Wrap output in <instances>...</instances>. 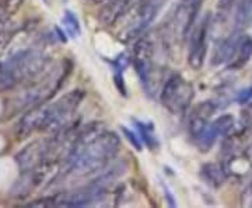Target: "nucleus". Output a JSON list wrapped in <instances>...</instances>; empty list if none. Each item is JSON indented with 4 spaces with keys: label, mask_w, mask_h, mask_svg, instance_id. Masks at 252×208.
Masks as SVG:
<instances>
[{
    "label": "nucleus",
    "mask_w": 252,
    "mask_h": 208,
    "mask_svg": "<svg viewBox=\"0 0 252 208\" xmlns=\"http://www.w3.org/2000/svg\"><path fill=\"white\" fill-rule=\"evenodd\" d=\"M121 148L119 136L101 127L90 124L77 132L67 156L64 158V176L80 179L98 174L109 166Z\"/></svg>",
    "instance_id": "nucleus-1"
},
{
    "label": "nucleus",
    "mask_w": 252,
    "mask_h": 208,
    "mask_svg": "<svg viewBox=\"0 0 252 208\" xmlns=\"http://www.w3.org/2000/svg\"><path fill=\"white\" fill-rule=\"evenodd\" d=\"M83 99L84 91L73 90L54 101L52 104L42 103L39 106H35L20 120L17 134L20 136H28L35 131L61 128L76 113Z\"/></svg>",
    "instance_id": "nucleus-2"
},
{
    "label": "nucleus",
    "mask_w": 252,
    "mask_h": 208,
    "mask_svg": "<svg viewBox=\"0 0 252 208\" xmlns=\"http://www.w3.org/2000/svg\"><path fill=\"white\" fill-rule=\"evenodd\" d=\"M48 66V58L35 49H23L0 64V87L10 90L27 81H34Z\"/></svg>",
    "instance_id": "nucleus-3"
},
{
    "label": "nucleus",
    "mask_w": 252,
    "mask_h": 208,
    "mask_svg": "<svg viewBox=\"0 0 252 208\" xmlns=\"http://www.w3.org/2000/svg\"><path fill=\"white\" fill-rule=\"evenodd\" d=\"M203 0H180L162 27V40L170 45H180L195 27Z\"/></svg>",
    "instance_id": "nucleus-4"
},
{
    "label": "nucleus",
    "mask_w": 252,
    "mask_h": 208,
    "mask_svg": "<svg viewBox=\"0 0 252 208\" xmlns=\"http://www.w3.org/2000/svg\"><path fill=\"white\" fill-rule=\"evenodd\" d=\"M195 96V90L188 81L181 75L170 76L161 90V103L171 114H182L190 106Z\"/></svg>",
    "instance_id": "nucleus-5"
},
{
    "label": "nucleus",
    "mask_w": 252,
    "mask_h": 208,
    "mask_svg": "<svg viewBox=\"0 0 252 208\" xmlns=\"http://www.w3.org/2000/svg\"><path fill=\"white\" fill-rule=\"evenodd\" d=\"M154 44L149 37H139V41L133 46V66L139 79L144 86V90L150 93V87H154L156 66L153 64ZM156 90V87H154Z\"/></svg>",
    "instance_id": "nucleus-6"
},
{
    "label": "nucleus",
    "mask_w": 252,
    "mask_h": 208,
    "mask_svg": "<svg viewBox=\"0 0 252 208\" xmlns=\"http://www.w3.org/2000/svg\"><path fill=\"white\" fill-rule=\"evenodd\" d=\"M212 27V17L210 14L203 16L200 21L195 24L189 37V54L188 64L192 69H200L206 59L207 54V41Z\"/></svg>",
    "instance_id": "nucleus-7"
},
{
    "label": "nucleus",
    "mask_w": 252,
    "mask_h": 208,
    "mask_svg": "<svg viewBox=\"0 0 252 208\" xmlns=\"http://www.w3.org/2000/svg\"><path fill=\"white\" fill-rule=\"evenodd\" d=\"M162 3L164 0H140L137 3L135 17L132 18V23L126 31L127 40L139 38L150 27V24L153 23V20L161 9Z\"/></svg>",
    "instance_id": "nucleus-8"
},
{
    "label": "nucleus",
    "mask_w": 252,
    "mask_h": 208,
    "mask_svg": "<svg viewBox=\"0 0 252 208\" xmlns=\"http://www.w3.org/2000/svg\"><path fill=\"white\" fill-rule=\"evenodd\" d=\"M216 113V104L212 101H203L190 111L188 118V131L195 139L206 128L210 117Z\"/></svg>",
    "instance_id": "nucleus-9"
},
{
    "label": "nucleus",
    "mask_w": 252,
    "mask_h": 208,
    "mask_svg": "<svg viewBox=\"0 0 252 208\" xmlns=\"http://www.w3.org/2000/svg\"><path fill=\"white\" fill-rule=\"evenodd\" d=\"M240 33L237 31H231L230 36L224 37L219 41V44L215 48V52L212 56V61L213 65H221L224 62H230L233 58H234L235 51H237V46L240 42Z\"/></svg>",
    "instance_id": "nucleus-10"
},
{
    "label": "nucleus",
    "mask_w": 252,
    "mask_h": 208,
    "mask_svg": "<svg viewBox=\"0 0 252 208\" xmlns=\"http://www.w3.org/2000/svg\"><path fill=\"white\" fill-rule=\"evenodd\" d=\"M132 4H133V0H109L108 3L104 4V7L99 13V21L104 26L111 27L122 16H125L132 7Z\"/></svg>",
    "instance_id": "nucleus-11"
},
{
    "label": "nucleus",
    "mask_w": 252,
    "mask_h": 208,
    "mask_svg": "<svg viewBox=\"0 0 252 208\" xmlns=\"http://www.w3.org/2000/svg\"><path fill=\"white\" fill-rule=\"evenodd\" d=\"M200 174L205 180L212 184L213 187H220L224 184V181L227 180V172H225L223 163L219 165V163H206L202 166V170Z\"/></svg>",
    "instance_id": "nucleus-12"
},
{
    "label": "nucleus",
    "mask_w": 252,
    "mask_h": 208,
    "mask_svg": "<svg viewBox=\"0 0 252 208\" xmlns=\"http://www.w3.org/2000/svg\"><path fill=\"white\" fill-rule=\"evenodd\" d=\"M252 56V38L251 37L245 36L240 38V42L237 46L234 58L231 59V68L233 69H238L250 61Z\"/></svg>",
    "instance_id": "nucleus-13"
},
{
    "label": "nucleus",
    "mask_w": 252,
    "mask_h": 208,
    "mask_svg": "<svg viewBox=\"0 0 252 208\" xmlns=\"http://www.w3.org/2000/svg\"><path fill=\"white\" fill-rule=\"evenodd\" d=\"M252 18V0H243L235 11L234 16V31L240 33L243 28L248 26Z\"/></svg>",
    "instance_id": "nucleus-14"
},
{
    "label": "nucleus",
    "mask_w": 252,
    "mask_h": 208,
    "mask_svg": "<svg viewBox=\"0 0 252 208\" xmlns=\"http://www.w3.org/2000/svg\"><path fill=\"white\" fill-rule=\"evenodd\" d=\"M62 23H63V26H64L66 33L72 37V38H76V37L80 36V33H81L80 23H79L77 17L73 14L72 11H69V10H66V11H64V14H63V18H62Z\"/></svg>",
    "instance_id": "nucleus-15"
},
{
    "label": "nucleus",
    "mask_w": 252,
    "mask_h": 208,
    "mask_svg": "<svg viewBox=\"0 0 252 208\" xmlns=\"http://www.w3.org/2000/svg\"><path fill=\"white\" fill-rule=\"evenodd\" d=\"M135 124L136 128H137V131L140 132L142 141H143L144 144L147 145L149 148H156V146H157V139H156L153 135V125H152V124L142 123V121H137V120H135Z\"/></svg>",
    "instance_id": "nucleus-16"
},
{
    "label": "nucleus",
    "mask_w": 252,
    "mask_h": 208,
    "mask_svg": "<svg viewBox=\"0 0 252 208\" xmlns=\"http://www.w3.org/2000/svg\"><path fill=\"white\" fill-rule=\"evenodd\" d=\"M237 0H219V6H217V13H219V20L224 21L225 18L230 16L231 10L235 6Z\"/></svg>",
    "instance_id": "nucleus-17"
},
{
    "label": "nucleus",
    "mask_w": 252,
    "mask_h": 208,
    "mask_svg": "<svg viewBox=\"0 0 252 208\" xmlns=\"http://www.w3.org/2000/svg\"><path fill=\"white\" fill-rule=\"evenodd\" d=\"M122 131H124V134H125L126 138L129 139V142L133 145L137 151H140V149H142V142H140V139H137L136 134H133L132 131H129L126 127H122Z\"/></svg>",
    "instance_id": "nucleus-18"
},
{
    "label": "nucleus",
    "mask_w": 252,
    "mask_h": 208,
    "mask_svg": "<svg viewBox=\"0 0 252 208\" xmlns=\"http://www.w3.org/2000/svg\"><path fill=\"white\" fill-rule=\"evenodd\" d=\"M252 99V87H248V89H244V90L240 91L238 94V103L240 104H247L250 100Z\"/></svg>",
    "instance_id": "nucleus-19"
},
{
    "label": "nucleus",
    "mask_w": 252,
    "mask_h": 208,
    "mask_svg": "<svg viewBox=\"0 0 252 208\" xmlns=\"http://www.w3.org/2000/svg\"><path fill=\"white\" fill-rule=\"evenodd\" d=\"M243 123L245 125H252V103L243 110Z\"/></svg>",
    "instance_id": "nucleus-20"
},
{
    "label": "nucleus",
    "mask_w": 252,
    "mask_h": 208,
    "mask_svg": "<svg viewBox=\"0 0 252 208\" xmlns=\"http://www.w3.org/2000/svg\"><path fill=\"white\" fill-rule=\"evenodd\" d=\"M91 1H94L95 4H105V3H108L109 0H91Z\"/></svg>",
    "instance_id": "nucleus-21"
}]
</instances>
